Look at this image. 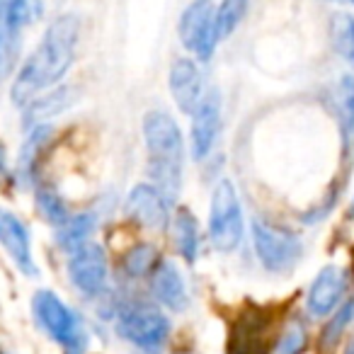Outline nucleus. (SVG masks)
I'll list each match as a JSON object with an SVG mask.
<instances>
[{
    "label": "nucleus",
    "mask_w": 354,
    "mask_h": 354,
    "mask_svg": "<svg viewBox=\"0 0 354 354\" xmlns=\"http://www.w3.org/2000/svg\"><path fill=\"white\" fill-rule=\"evenodd\" d=\"M78 17L61 15L44 32L35 54L25 61L10 90L15 107H25L37 97V93L56 85L75 61V46H78Z\"/></svg>",
    "instance_id": "f257e3e1"
},
{
    "label": "nucleus",
    "mask_w": 354,
    "mask_h": 354,
    "mask_svg": "<svg viewBox=\"0 0 354 354\" xmlns=\"http://www.w3.org/2000/svg\"><path fill=\"white\" fill-rule=\"evenodd\" d=\"M143 141L148 148V175L151 183L175 199L183 187L185 138L177 122L162 109H153L143 117Z\"/></svg>",
    "instance_id": "f03ea898"
},
{
    "label": "nucleus",
    "mask_w": 354,
    "mask_h": 354,
    "mask_svg": "<svg viewBox=\"0 0 354 354\" xmlns=\"http://www.w3.org/2000/svg\"><path fill=\"white\" fill-rule=\"evenodd\" d=\"M114 328L122 339L148 354H158L170 337V318L148 301H129L114 310Z\"/></svg>",
    "instance_id": "7ed1b4c3"
},
{
    "label": "nucleus",
    "mask_w": 354,
    "mask_h": 354,
    "mask_svg": "<svg viewBox=\"0 0 354 354\" xmlns=\"http://www.w3.org/2000/svg\"><path fill=\"white\" fill-rule=\"evenodd\" d=\"M32 313H35V320L39 323V328L54 342L61 344L64 354H85V349H88V333L83 328V320L54 291H37L32 296Z\"/></svg>",
    "instance_id": "20e7f679"
},
{
    "label": "nucleus",
    "mask_w": 354,
    "mask_h": 354,
    "mask_svg": "<svg viewBox=\"0 0 354 354\" xmlns=\"http://www.w3.org/2000/svg\"><path fill=\"white\" fill-rule=\"evenodd\" d=\"M245 233L241 199L231 180H218L209 207V241L218 252H233L241 248Z\"/></svg>",
    "instance_id": "39448f33"
},
{
    "label": "nucleus",
    "mask_w": 354,
    "mask_h": 354,
    "mask_svg": "<svg viewBox=\"0 0 354 354\" xmlns=\"http://www.w3.org/2000/svg\"><path fill=\"white\" fill-rule=\"evenodd\" d=\"M250 231L257 260L272 274H286L304 257V243L289 228L277 226V223H270L265 218H252Z\"/></svg>",
    "instance_id": "423d86ee"
},
{
    "label": "nucleus",
    "mask_w": 354,
    "mask_h": 354,
    "mask_svg": "<svg viewBox=\"0 0 354 354\" xmlns=\"http://www.w3.org/2000/svg\"><path fill=\"white\" fill-rule=\"evenodd\" d=\"M44 0H0V80L15 68L22 30L39 20Z\"/></svg>",
    "instance_id": "0eeeda50"
},
{
    "label": "nucleus",
    "mask_w": 354,
    "mask_h": 354,
    "mask_svg": "<svg viewBox=\"0 0 354 354\" xmlns=\"http://www.w3.org/2000/svg\"><path fill=\"white\" fill-rule=\"evenodd\" d=\"M214 3L212 0H194L185 8L180 17V41L185 49L197 54L199 61H212L214 51L218 44L216 22H214Z\"/></svg>",
    "instance_id": "6e6552de"
},
{
    "label": "nucleus",
    "mask_w": 354,
    "mask_h": 354,
    "mask_svg": "<svg viewBox=\"0 0 354 354\" xmlns=\"http://www.w3.org/2000/svg\"><path fill=\"white\" fill-rule=\"evenodd\" d=\"M68 279L73 281V286L85 296H100L107 289V274H109V262L107 252L100 243L90 241L88 245L78 248L75 252H71L68 257Z\"/></svg>",
    "instance_id": "1a4fd4ad"
},
{
    "label": "nucleus",
    "mask_w": 354,
    "mask_h": 354,
    "mask_svg": "<svg viewBox=\"0 0 354 354\" xmlns=\"http://www.w3.org/2000/svg\"><path fill=\"white\" fill-rule=\"evenodd\" d=\"M127 218L148 231H162L170 226V199L153 183H141L129 192L124 202Z\"/></svg>",
    "instance_id": "9d476101"
},
{
    "label": "nucleus",
    "mask_w": 354,
    "mask_h": 354,
    "mask_svg": "<svg viewBox=\"0 0 354 354\" xmlns=\"http://www.w3.org/2000/svg\"><path fill=\"white\" fill-rule=\"evenodd\" d=\"M349 286L347 270L337 265H325L315 274L308 294H306V310L313 318H328L330 313L337 310V306L344 301Z\"/></svg>",
    "instance_id": "9b49d317"
},
{
    "label": "nucleus",
    "mask_w": 354,
    "mask_h": 354,
    "mask_svg": "<svg viewBox=\"0 0 354 354\" xmlns=\"http://www.w3.org/2000/svg\"><path fill=\"white\" fill-rule=\"evenodd\" d=\"M221 133V93L216 88L207 90L199 102V107L192 114V158L194 160H204L212 156L214 146Z\"/></svg>",
    "instance_id": "f8f14e48"
},
{
    "label": "nucleus",
    "mask_w": 354,
    "mask_h": 354,
    "mask_svg": "<svg viewBox=\"0 0 354 354\" xmlns=\"http://www.w3.org/2000/svg\"><path fill=\"white\" fill-rule=\"evenodd\" d=\"M0 245L6 248V252L10 255V260L15 262V267L27 277H37L35 255H32V241L27 226L8 209H0Z\"/></svg>",
    "instance_id": "ddd939ff"
},
{
    "label": "nucleus",
    "mask_w": 354,
    "mask_h": 354,
    "mask_svg": "<svg viewBox=\"0 0 354 354\" xmlns=\"http://www.w3.org/2000/svg\"><path fill=\"white\" fill-rule=\"evenodd\" d=\"M170 93L180 112L192 117L204 97L202 71L192 59H177L170 68Z\"/></svg>",
    "instance_id": "4468645a"
},
{
    "label": "nucleus",
    "mask_w": 354,
    "mask_h": 354,
    "mask_svg": "<svg viewBox=\"0 0 354 354\" xmlns=\"http://www.w3.org/2000/svg\"><path fill=\"white\" fill-rule=\"evenodd\" d=\"M148 279H151L153 296H156V301L162 308L172 310V313L187 310V306H189L187 286H185V279H183V274H180V270H177L175 262L160 260Z\"/></svg>",
    "instance_id": "2eb2a0df"
},
{
    "label": "nucleus",
    "mask_w": 354,
    "mask_h": 354,
    "mask_svg": "<svg viewBox=\"0 0 354 354\" xmlns=\"http://www.w3.org/2000/svg\"><path fill=\"white\" fill-rule=\"evenodd\" d=\"M267 318L255 310L238 318L228 339V354H265Z\"/></svg>",
    "instance_id": "dca6fc26"
},
{
    "label": "nucleus",
    "mask_w": 354,
    "mask_h": 354,
    "mask_svg": "<svg viewBox=\"0 0 354 354\" xmlns=\"http://www.w3.org/2000/svg\"><path fill=\"white\" fill-rule=\"evenodd\" d=\"M54 129L49 124H39V127H32L27 133L25 143L20 148V156H17V165H15V177L22 187H30L37 180V160H39L41 151H44L46 141L51 138Z\"/></svg>",
    "instance_id": "f3484780"
},
{
    "label": "nucleus",
    "mask_w": 354,
    "mask_h": 354,
    "mask_svg": "<svg viewBox=\"0 0 354 354\" xmlns=\"http://www.w3.org/2000/svg\"><path fill=\"white\" fill-rule=\"evenodd\" d=\"M170 236L175 241V248L180 252L185 262L194 265L199 255V226L197 216L192 214V209L177 207L170 216Z\"/></svg>",
    "instance_id": "a211bd4d"
},
{
    "label": "nucleus",
    "mask_w": 354,
    "mask_h": 354,
    "mask_svg": "<svg viewBox=\"0 0 354 354\" xmlns=\"http://www.w3.org/2000/svg\"><path fill=\"white\" fill-rule=\"evenodd\" d=\"M73 90L61 85V88L51 90V93L41 95V97H35L32 102L25 104V112H22V122L27 127H39V124H46L49 119H54L56 114L66 112V109L73 104Z\"/></svg>",
    "instance_id": "6ab92c4d"
},
{
    "label": "nucleus",
    "mask_w": 354,
    "mask_h": 354,
    "mask_svg": "<svg viewBox=\"0 0 354 354\" xmlns=\"http://www.w3.org/2000/svg\"><path fill=\"white\" fill-rule=\"evenodd\" d=\"M335 114L344 158L354 153V75H342L335 88Z\"/></svg>",
    "instance_id": "aec40b11"
},
{
    "label": "nucleus",
    "mask_w": 354,
    "mask_h": 354,
    "mask_svg": "<svg viewBox=\"0 0 354 354\" xmlns=\"http://www.w3.org/2000/svg\"><path fill=\"white\" fill-rule=\"evenodd\" d=\"M95 231H97V216H93V214H75V216H71L68 221L56 228V243H59L61 250H66L71 255L78 248L88 245L93 241Z\"/></svg>",
    "instance_id": "412c9836"
},
{
    "label": "nucleus",
    "mask_w": 354,
    "mask_h": 354,
    "mask_svg": "<svg viewBox=\"0 0 354 354\" xmlns=\"http://www.w3.org/2000/svg\"><path fill=\"white\" fill-rule=\"evenodd\" d=\"M352 320H354V299H344L342 304L337 306V310L330 313L328 323H325L323 333H320V337H318L320 352L333 354L335 347H337V342L342 339L344 330L352 325Z\"/></svg>",
    "instance_id": "4be33fe9"
},
{
    "label": "nucleus",
    "mask_w": 354,
    "mask_h": 354,
    "mask_svg": "<svg viewBox=\"0 0 354 354\" xmlns=\"http://www.w3.org/2000/svg\"><path fill=\"white\" fill-rule=\"evenodd\" d=\"M158 262H160V255H158L156 245H151V243H138V245L127 250V255H124V260H122V267L129 279H146V277L153 274Z\"/></svg>",
    "instance_id": "5701e85b"
},
{
    "label": "nucleus",
    "mask_w": 354,
    "mask_h": 354,
    "mask_svg": "<svg viewBox=\"0 0 354 354\" xmlns=\"http://www.w3.org/2000/svg\"><path fill=\"white\" fill-rule=\"evenodd\" d=\"M308 347V328L301 318H289L267 354H304Z\"/></svg>",
    "instance_id": "b1692460"
},
{
    "label": "nucleus",
    "mask_w": 354,
    "mask_h": 354,
    "mask_svg": "<svg viewBox=\"0 0 354 354\" xmlns=\"http://www.w3.org/2000/svg\"><path fill=\"white\" fill-rule=\"evenodd\" d=\"M330 39H333V49L342 56L354 68V15L347 12H335L330 20Z\"/></svg>",
    "instance_id": "393cba45"
},
{
    "label": "nucleus",
    "mask_w": 354,
    "mask_h": 354,
    "mask_svg": "<svg viewBox=\"0 0 354 354\" xmlns=\"http://www.w3.org/2000/svg\"><path fill=\"white\" fill-rule=\"evenodd\" d=\"M245 12H248V0H223L221 6L216 8V12H214L218 41L228 39V37L238 30V25L243 22Z\"/></svg>",
    "instance_id": "a878e982"
},
{
    "label": "nucleus",
    "mask_w": 354,
    "mask_h": 354,
    "mask_svg": "<svg viewBox=\"0 0 354 354\" xmlns=\"http://www.w3.org/2000/svg\"><path fill=\"white\" fill-rule=\"evenodd\" d=\"M37 209H39L41 216H44L49 223H54L56 228L71 218V212H68V207H66L64 197H61L54 187L37 189Z\"/></svg>",
    "instance_id": "bb28decb"
},
{
    "label": "nucleus",
    "mask_w": 354,
    "mask_h": 354,
    "mask_svg": "<svg viewBox=\"0 0 354 354\" xmlns=\"http://www.w3.org/2000/svg\"><path fill=\"white\" fill-rule=\"evenodd\" d=\"M342 354H354V337L349 339L347 344H344V352H342Z\"/></svg>",
    "instance_id": "cd10ccee"
},
{
    "label": "nucleus",
    "mask_w": 354,
    "mask_h": 354,
    "mask_svg": "<svg viewBox=\"0 0 354 354\" xmlns=\"http://www.w3.org/2000/svg\"><path fill=\"white\" fill-rule=\"evenodd\" d=\"M344 3H349V6H354V0H344Z\"/></svg>",
    "instance_id": "c85d7f7f"
},
{
    "label": "nucleus",
    "mask_w": 354,
    "mask_h": 354,
    "mask_svg": "<svg viewBox=\"0 0 354 354\" xmlns=\"http://www.w3.org/2000/svg\"><path fill=\"white\" fill-rule=\"evenodd\" d=\"M180 354H192V352H180Z\"/></svg>",
    "instance_id": "c756f323"
},
{
    "label": "nucleus",
    "mask_w": 354,
    "mask_h": 354,
    "mask_svg": "<svg viewBox=\"0 0 354 354\" xmlns=\"http://www.w3.org/2000/svg\"><path fill=\"white\" fill-rule=\"evenodd\" d=\"M0 354H6V352H3V349H0Z\"/></svg>",
    "instance_id": "7c9ffc66"
},
{
    "label": "nucleus",
    "mask_w": 354,
    "mask_h": 354,
    "mask_svg": "<svg viewBox=\"0 0 354 354\" xmlns=\"http://www.w3.org/2000/svg\"><path fill=\"white\" fill-rule=\"evenodd\" d=\"M352 212H354V207H352Z\"/></svg>",
    "instance_id": "2f4dec72"
}]
</instances>
